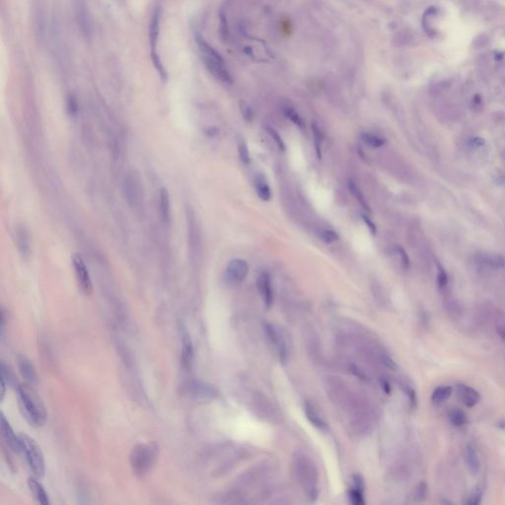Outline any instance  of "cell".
<instances>
[{
	"label": "cell",
	"instance_id": "1",
	"mask_svg": "<svg viewBox=\"0 0 505 505\" xmlns=\"http://www.w3.org/2000/svg\"><path fill=\"white\" fill-rule=\"evenodd\" d=\"M16 390L19 409L24 418L35 427L44 426L47 422V409L32 385L20 384Z\"/></svg>",
	"mask_w": 505,
	"mask_h": 505
},
{
	"label": "cell",
	"instance_id": "2",
	"mask_svg": "<svg viewBox=\"0 0 505 505\" xmlns=\"http://www.w3.org/2000/svg\"><path fill=\"white\" fill-rule=\"evenodd\" d=\"M159 456V446L155 442L141 443L135 445L129 455V462L133 473L144 475L155 465Z\"/></svg>",
	"mask_w": 505,
	"mask_h": 505
},
{
	"label": "cell",
	"instance_id": "3",
	"mask_svg": "<svg viewBox=\"0 0 505 505\" xmlns=\"http://www.w3.org/2000/svg\"><path fill=\"white\" fill-rule=\"evenodd\" d=\"M294 468L299 484L308 497L310 499L317 498L319 493V475L315 465L309 458L300 455L294 459Z\"/></svg>",
	"mask_w": 505,
	"mask_h": 505
},
{
	"label": "cell",
	"instance_id": "4",
	"mask_svg": "<svg viewBox=\"0 0 505 505\" xmlns=\"http://www.w3.org/2000/svg\"><path fill=\"white\" fill-rule=\"evenodd\" d=\"M198 45L205 65L212 76L224 84H231V74L220 54L203 39L198 40Z\"/></svg>",
	"mask_w": 505,
	"mask_h": 505
},
{
	"label": "cell",
	"instance_id": "5",
	"mask_svg": "<svg viewBox=\"0 0 505 505\" xmlns=\"http://www.w3.org/2000/svg\"><path fill=\"white\" fill-rule=\"evenodd\" d=\"M19 439L21 444V453H23L28 462L32 473L36 478H43L45 474V459L43 452L38 445L30 436L25 433H19Z\"/></svg>",
	"mask_w": 505,
	"mask_h": 505
},
{
	"label": "cell",
	"instance_id": "6",
	"mask_svg": "<svg viewBox=\"0 0 505 505\" xmlns=\"http://www.w3.org/2000/svg\"><path fill=\"white\" fill-rule=\"evenodd\" d=\"M123 192L127 204L138 207L144 200V189L141 175L135 170L127 171L123 178Z\"/></svg>",
	"mask_w": 505,
	"mask_h": 505
},
{
	"label": "cell",
	"instance_id": "7",
	"mask_svg": "<svg viewBox=\"0 0 505 505\" xmlns=\"http://www.w3.org/2000/svg\"><path fill=\"white\" fill-rule=\"evenodd\" d=\"M265 330L268 334L269 341L276 348L280 360L283 362H285L290 352L289 340L286 332L283 330V328L270 323H267L265 325Z\"/></svg>",
	"mask_w": 505,
	"mask_h": 505
},
{
	"label": "cell",
	"instance_id": "8",
	"mask_svg": "<svg viewBox=\"0 0 505 505\" xmlns=\"http://www.w3.org/2000/svg\"><path fill=\"white\" fill-rule=\"evenodd\" d=\"M71 260H72V266H73L74 273L76 276V280H77L80 289L87 295L91 294L93 291V285H92V280L90 277L89 270L85 265L83 258L78 252H74L71 257Z\"/></svg>",
	"mask_w": 505,
	"mask_h": 505
},
{
	"label": "cell",
	"instance_id": "9",
	"mask_svg": "<svg viewBox=\"0 0 505 505\" xmlns=\"http://www.w3.org/2000/svg\"><path fill=\"white\" fill-rule=\"evenodd\" d=\"M248 272V263L241 259H235L228 264L225 269V279L229 284H241L247 277Z\"/></svg>",
	"mask_w": 505,
	"mask_h": 505
},
{
	"label": "cell",
	"instance_id": "10",
	"mask_svg": "<svg viewBox=\"0 0 505 505\" xmlns=\"http://www.w3.org/2000/svg\"><path fill=\"white\" fill-rule=\"evenodd\" d=\"M185 391L198 399H213L218 394L214 386L199 381H191L188 383V385L185 386Z\"/></svg>",
	"mask_w": 505,
	"mask_h": 505
},
{
	"label": "cell",
	"instance_id": "11",
	"mask_svg": "<svg viewBox=\"0 0 505 505\" xmlns=\"http://www.w3.org/2000/svg\"><path fill=\"white\" fill-rule=\"evenodd\" d=\"M15 241L20 255L27 259L31 255V238L30 232L24 225H17L15 227Z\"/></svg>",
	"mask_w": 505,
	"mask_h": 505
},
{
	"label": "cell",
	"instance_id": "12",
	"mask_svg": "<svg viewBox=\"0 0 505 505\" xmlns=\"http://www.w3.org/2000/svg\"><path fill=\"white\" fill-rule=\"evenodd\" d=\"M0 423H1L2 437L8 445V447L15 453H21V444H20L19 435H16L15 432L13 431L12 427L3 412H1Z\"/></svg>",
	"mask_w": 505,
	"mask_h": 505
},
{
	"label": "cell",
	"instance_id": "13",
	"mask_svg": "<svg viewBox=\"0 0 505 505\" xmlns=\"http://www.w3.org/2000/svg\"><path fill=\"white\" fill-rule=\"evenodd\" d=\"M17 364L21 375L26 380V382L32 386L38 385L39 383L38 373L31 360L25 355H19L17 357Z\"/></svg>",
	"mask_w": 505,
	"mask_h": 505
},
{
	"label": "cell",
	"instance_id": "14",
	"mask_svg": "<svg viewBox=\"0 0 505 505\" xmlns=\"http://www.w3.org/2000/svg\"><path fill=\"white\" fill-rule=\"evenodd\" d=\"M257 286L265 305L267 306V308H269L272 305L273 293L271 288L270 276L268 272H263L262 274H260L257 280Z\"/></svg>",
	"mask_w": 505,
	"mask_h": 505
},
{
	"label": "cell",
	"instance_id": "15",
	"mask_svg": "<svg viewBox=\"0 0 505 505\" xmlns=\"http://www.w3.org/2000/svg\"><path fill=\"white\" fill-rule=\"evenodd\" d=\"M76 18H77V23H78L79 29L81 30V33L86 38H90L91 33H92L91 19H90L88 9H87V7L83 1H80L76 6Z\"/></svg>",
	"mask_w": 505,
	"mask_h": 505
},
{
	"label": "cell",
	"instance_id": "16",
	"mask_svg": "<svg viewBox=\"0 0 505 505\" xmlns=\"http://www.w3.org/2000/svg\"><path fill=\"white\" fill-rule=\"evenodd\" d=\"M159 215L161 220L165 224H170L172 210H171V200L169 191L166 188H162L159 192Z\"/></svg>",
	"mask_w": 505,
	"mask_h": 505
},
{
	"label": "cell",
	"instance_id": "17",
	"mask_svg": "<svg viewBox=\"0 0 505 505\" xmlns=\"http://www.w3.org/2000/svg\"><path fill=\"white\" fill-rule=\"evenodd\" d=\"M193 360V345L191 339L187 331L183 332L182 335V352H181V362L185 369H189Z\"/></svg>",
	"mask_w": 505,
	"mask_h": 505
},
{
	"label": "cell",
	"instance_id": "18",
	"mask_svg": "<svg viewBox=\"0 0 505 505\" xmlns=\"http://www.w3.org/2000/svg\"><path fill=\"white\" fill-rule=\"evenodd\" d=\"M457 392L462 402L469 408L474 407L481 400L479 392L468 385L459 384L457 386Z\"/></svg>",
	"mask_w": 505,
	"mask_h": 505
},
{
	"label": "cell",
	"instance_id": "19",
	"mask_svg": "<svg viewBox=\"0 0 505 505\" xmlns=\"http://www.w3.org/2000/svg\"><path fill=\"white\" fill-rule=\"evenodd\" d=\"M159 30H160V9L156 8L153 11L149 25V40H150V46L152 47V57L156 55L155 48L157 46Z\"/></svg>",
	"mask_w": 505,
	"mask_h": 505
},
{
	"label": "cell",
	"instance_id": "20",
	"mask_svg": "<svg viewBox=\"0 0 505 505\" xmlns=\"http://www.w3.org/2000/svg\"><path fill=\"white\" fill-rule=\"evenodd\" d=\"M464 457L469 472L472 474H478L481 469V461L474 447L472 445H468L465 449Z\"/></svg>",
	"mask_w": 505,
	"mask_h": 505
},
{
	"label": "cell",
	"instance_id": "21",
	"mask_svg": "<svg viewBox=\"0 0 505 505\" xmlns=\"http://www.w3.org/2000/svg\"><path fill=\"white\" fill-rule=\"evenodd\" d=\"M28 487L30 489L33 496L35 497V499L39 503L43 505H48L50 503L46 490L44 489V487L41 485V483L38 482L37 479L29 478L28 479Z\"/></svg>",
	"mask_w": 505,
	"mask_h": 505
},
{
	"label": "cell",
	"instance_id": "22",
	"mask_svg": "<svg viewBox=\"0 0 505 505\" xmlns=\"http://www.w3.org/2000/svg\"><path fill=\"white\" fill-rule=\"evenodd\" d=\"M478 261L479 264H481L482 266L492 269H498L505 266L504 258L500 255L495 254H482L480 257H478Z\"/></svg>",
	"mask_w": 505,
	"mask_h": 505
},
{
	"label": "cell",
	"instance_id": "23",
	"mask_svg": "<svg viewBox=\"0 0 505 505\" xmlns=\"http://www.w3.org/2000/svg\"><path fill=\"white\" fill-rule=\"evenodd\" d=\"M305 414L308 418V420L313 425V426L319 428V429H325L327 427V424L325 423V420L323 419V417L319 414V412L317 411L314 406L313 405H310V404H306L305 405Z\"/></svg>",
	"mask_w": 505,
	"mask_h": 505
},
{
	"label": "cell",
	"instance_id": "24",
	"mask_svg": "<svg viewBox=\"0 0 505 505\" xmlns=\"http://www.w3.org/2000/svg\"><path fill=\"white\" fill-rule=\"evenodd\" d=\"M255 187H256V190H257V193H258V197L264 201V202H268L270 200V197H271V193H270V189L268 187V184L266 182V180L264 178H257L256 180V184H255Z\"/></svg>",
	"mask_w": 505,
	"mask_h": 505
},
{
	"label": "cell",
	"instance_id": "25",
	"mask_svg": "<svg viewBox=\"0 0 505 505\" xmlns=\"http://www.w3.org/2000/svg\"><path fill=\"white\" fill-rule=\"evenodd\" d=\"M452 393V388L449 386H440L434 390L431 396V400L434 404H441L445 402Z\"/></svg>",
	"mask_w": 505,
	"mask_h": 505
},
{
	"label": "cell",
	"instance_id": "26",
	"mask_svg": "<svg viewBox=\"0 0 505 505\" xmlns=\"http://www.w3.org/2000/svg\"><path fill=\"white\" fill-rule=\"evenodd\" d=\"M0 377L5 380L7 386L9 385V386L16 387V388L19 386L17 384V380H16L14 373L11 371L9 366H7L4 361H1V364H0Z\"/></svg>",
	"mask_w": 505,
	"mask_h": 505
},
{
	"label": "cell",
	"instance_id": "27",
	"mask_svg": "<svg viewBox=\"0 0 505 505\" xmlns=\"http://www.w3.org/2000/svg\"><path fill=\"white\" fill-rule=\"evenodd\" d=\"M348 187H349L350 191L352 192V194L355 197V199H356V200H357V202L361 205L363 208H364L365 210H367L368 212H371V209H370L369 205L367 204V202H366V200H365V198H364L362 192L360 191V189L357 188V186L354 184V182H353V181H351V180L349 181V183H348Z\"/></svg>",
	"mask_w": 505,
	"mask_h": 505
},
{
	"label": "cell",
	"instance_id": "28",
	"mask_svg": "<svg viewBox=\"0 0 505 505\" xmlns=\"http://www.w3.org/2000/svg\"><path fill=\"white\" fill-rule=\"evenodd\" d=\"M451 423L456 426H463L467 424V415L466 413L460 409H454L451 410L450 414Z\"/></svg>",
	"mask_w": 505,
	"mask_h": 505
},
{
	"label": "cell",
	"instance_id": "29",
	"mask_svg": "<svg viewBox=\"0 0 505 505\" xmlns=\"http://www.w3.org/2000/svg\"><path fill=\"white\" fill-rule=\"evenodd\" d=\"M361 139L365 144L369 145L372 148H379L385 143V141L383 138L378 137L376 135H373V134H370V133H362Z\"/></svg>",
	"mask_w": 505,
	"mask_h": 505
},
{
	"label": "cell",
	"instance_id": "30",
	"mask_svg": "<svg viewBox=\"0 0 505 505\" xmlns=\"http://www.w3.org/2000/svg\"><path fill=\"white\" fill-rule=\"evenodd\" d=\"M348 496H349V500L352 504H365V500L363 497V490L361 489H355L353 487L350 488L349 491H348Z\"/></svg>",
	"mask_w": 505,
	"mask_h": 505
},
{
	"label": "cell",
	"instance_id": "31",
	"mask_svg": "<svg viewBox=\"0 0 505 505\" xmlns=\"http://www.w3.org/2000/svg\"><path fill=\"white\" fill-rule=\"evenodd\" d=\"M312 131H313L314 141H315L316 152H317L318 158H321V154H322L321 145H322V142L324 139V135L316 123H313V125H312Z\"/></svg>",
	"mask_w": 505,
	"mask_h": 505
},
{
	"label": "cell",
	"instance_id": "32",
	"mask_svg": "<svg viewBox=\"0 0 505 505\" xmlns=\"http://www.w3.org/2000/svg\"><path fill=\"white\" fill-rule=\"evenodd\" d=\"M238 152H239V157H240L241 161L243 163H245V164L250 163L249 149H248L247 143L244 142V141H240V142H239V144H238Z\"/></svg>",
	"mask_w": 505,
	"mask_h": 505
},
{
	"label": "cell",
	"instance_id": "33",
	"mask_svg": "<svg viewBox=\"0 0 505 505\" xmlns=\"http://www.w3.org/2000/svg\"><path fill=\"white\" fill-rule=\"evenodd\" d=\"M66 109L70 116H76L78 111V104L77 100L73 95H69L66 100Z\"/></svg>",
	"mask_w": 505,
	"mask_h": 505
},
{
	"label": "cell",
	"instance_id": "34",
	"mask_svg": "<svg viewBox=\"0 0 505 505\" xmlns=\"http://www.w3.org/2000/svg\"><path fill=\"white\" fill-rule=\"evenodd\" d=\"M320 238L325 242V243H332L334 241H338L340 239V236L339 234L335 232V231H332V230H321L320 231V234H319Z\"/></svg>",
	"mask_w": 505,
	"mask_h": 505
},
{
	"label": "cell",
	"instance_id": "35",
	"mask_svg": "<svg viewBox=\"0 0 505 505\" xmlns=\"http://www.w3.org/2000/svg\"><path fill=\"white\" fill-rule=\"evenodd\" d=\"M427 496V485L426 483H420L414 490V498L417 501L425 500Z\"/></svg>",
	"mask_w": 505,
	"mask_h": 505
},
{
	"label": "cell",
	"instance_id": "36",
	"mask_svg": "<svg viewBox=\"0 0 505 505\" xmlns=\"http://www.w3.org/2000/svg\"><path fill=\"white\" fill-rule=\"evenodd\" d=\"M267 129H268V132L270 134V136L273 138V141L276 143L278 149L282 150V151H284L285 150V145H284V142H283L280 135L273 128H271V127H267Z\"/></svg>",
	"mask_w": 505,
	"mask_h": 505
},
{
	"label": "cell",
	"instance_id": "37",
	"mask_svg": "<svg viewBox=\"0 0 505 505\" xmlns=\"http://www.w3.org/2000/svg\"><path fill=\"white\" fill-rule=\"evenodd\" d=\"M240 106H241V111H242V114H243L244 119H245L248 123L252 122V119H254V111H252V109L250 108V106H248V105H247L246 103H244V102H242V103L240 104Z\"/></svg>",
	"mask_w": 505,
	"mask_h": 505
},
{
	"label": "cell",
	"instance_id": "38",
	"mask_svg": "<svg viewBox=\"0 0 505 505\" xmlns=\"http://www.w3.org/2000/svg\"><path fill=\"white\" fill-rule=\"evenodd\" d=\"M482 496H483V493L480 490H475L468 497V499H467V501H465V503L469 505L480 504V502L482 500Z\"/></svg>",
	"mask_w": 505,
	"mask_h": 505
},
{
	"label": "cell",
	"instance_id": "39",
	"mask_svg": "<svg viewBox=\"0 0 505 505\" xmlns=\"http://www.w3.org/2000/svg\"><path fill=\"white\" fill-rule=\"evenodd\" d=\"M285 116H286L287 118H289V119H290V120H291V121H292L295 125H297V126H299V127H302V126H303L302 121H301V119H300L298 114H297L295 110H290V109L285 110Z\"/></svg>",
	"mask_w": 505,
	"mask_h": 505
},
{
	"label": "cell",
	"instance_id": "40",
	"mask_svg": "<svg viewBox=\"0 0 505 505\" xmlns=\"http://www.w3.org/2000/svg\"><path fill=\"white\" fill-rule=\"evenodd\" d=\"M488 43H489V38L485 34H483V35L478 36L473 40V45L474 48H481V47H484L485 46H487Z\"/></svg>",
	"mask_w": 505,
	"mask_h": 505
},
{
	"label": "cell",
	"instance_id": "41",
	"mask_svg": "<svg viewBox=\"0 0 505 505\" xmlns=\"http://www.w3.org/2000/svg\"><path fill=\"white\" fill-rule=\"evenodd\" d=\"M401 386H402V389L404 390V392L408 395L410 403L412 405H415L416 404V395H415V392L413 391V389L411 387H410L409 385H407V384H402Z\"/></svg>",
	"mask_w": 505,
	"mask_h": 505
},
{
	"label": "cell",
	"instance_id": "42",
	"mask_svg": "<svg viewBox=\"0 0 505 505\" xmlns=\"http://www.w3.org/2000/svg\"><path fill=\"white\" fill-rule=\"evenodd\" d=\"M396 250H397L398 254L401 256V260H402V264H403L404 268H409V266H410V260H409V257H408L407 252H405V250L402 247H400V246H397Z\"/></svg>",
	"mask_w": 505,
	"mask_h": 505
},
{
	"label": "cell",
	"instance_id": "43",
	"mask_svg": "<svg viewBox=\"0 0 505 505\" xmlns=\"http://www.w3.org/2000/svg\"><path fill=\"white\" fill-rule=\"evenodd\" d=\"M437 282H438V284H439L440 288H445L447 286V284H448V276H447L446 272L441 268H439V270H438Z\"/></svg>",
	"mask_w": 505,
	"mask_h": 505
},
{
	"label": "cell",
	"instance_id": "44",
	"mask_svg": "<svg viewBox=\"0 0 505 505\" xmlns=\"http://www.w3.org/2000/svg\"><path fill=\"white\" fill-rule=\"evenodd\" d=\"M363 220L366 223V225L369 227V230L371 232L372 235H376V226L374 225V223L372 221L370 220L369 218H367L366 216H362Z\"/></svg>",
	"mask_w": 505,
	"mask_h": 505
},
{
	"label": "cell",
	"instance_id": "45",
	"mask_svg": "<svg viewBox=\"0 0 505 505\" xmlns=\"http://www.w3.org/2000/svg\"><path fill=\"white\" fill-rule=\"evenodd\" d=\"M484 144H485V141L482 137H473V139L471 141V146H473L474 148H479V147L483 146Z\"/></svg>",
	"mask_w": 505,
	"mask_h": 505
},
{
	"label": "cell",
	"instance_id": "46",
	"mask_svg": "<svg viewBox=\"0 0 505 505\" xmlns=\"http://www.w3.org/2000/svg\"><path fill=\"white\" fill-rule=\"evenodd\" d=\"M0 384H1V401H3L4 396H5V391H6V386H7V384H6L5 380L3 378H1V377H0Z\"/></svg>",
	"mask_w": 505,
	"mask_h": 505
},
{
	"label": "cell",
	"instance_id": "47",
	"mask_svg": "<svg viewBox=\"0 0 505 505\" xmlns=\"http://www.w3.org/2000/svg\"><path fill=\"white\" fill-rule=\"evenodd\" d=\"M381 384H382V388L384 389V391H385L387 394H389V393H390V391H391V387H390L389 383H388L387 381H385V380H382V381H381Z\"/></svg>",
	"mask_w": 505,
	"mask_h": 505
},
{
	"label": "cell",
	"instance_id": "48",
	"mask_svg": "<svg viewBox=\"0 0 505 505\" xmlns=\"http://www.w3.org/2000/svg\"><path fill=\"white\" fill-rule=\"evenodd\" d=\"M496 331H497V333L499 334V336L505 342V326H498L496 328Z\"/></svg>",
	"mask_w": 505,
	"mask_h": 505
},
{
	"label": "cell",
	"instance_id": "49",
	"mask_svg": "<svg viewBox=\"0 0 505 505\" xmlns=\"http://www.w3.org/2000/svg\"><path fill=\"white\" fill-rule=\"evenodd\" d=\"M473 106L474 108H476V107L481 108V107H482V100H481V99H476V98H474L473 100Z\"/></svg>",
	"mask_w": 505,
	"mask_h": 505
}]
</instances>
